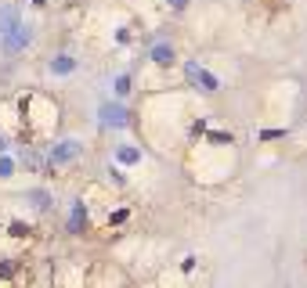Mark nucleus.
Instances as JSON below:
<instances>
[{
    "label": "nucleus",
    "mask_w": 307,
    "mask_h": 288,
    "mask_svg": "<svg viewBox=\"0 0 307 288\" xmlns=\"http://www.w3.org/2000/svg\"><path fill=\"white\" fill-rule=\"evenodd\" d=\"M25 44H29V29H25V25H15L11 33H4V47H8L11 54H15V51H22Z\"/></svg>",
    "instance_id": "obj_2"
},
{
    "label": "nucleus",
    "mask_w": 307,
    "mask_h": 288,
    "mask_svg": "<svg viewBox=\"0 0 307 288\" xmlns=\"http://www.w3.org/2000/svg\"><path fill=\"white\" fill-rule=\"evenodd\" d=\"M152 58H156V65H174V47H156Z\"/></svg>",
    "instance_id": "obj_4"
},
{
    "label": "nucleus",
    "mask_w": 307,
    "mask_h": 288,
    "mask_svg": "<svg viewBox=\"0 0 307 288\" xmlns=\"http://www.w3.org/2000/svg\"><path fill=\"white\" fill-rule=\"evenodd\" d=\"M15 25H22V22H18V11H15V8H0V36L11 33Z\"/></svg>",
    "instance_id": "obj_3"
},
{
    "label": "nucleus",
    "mask_w": 307,
    "mask_h": 288,
    "mask_svg": "<svg viewBox=\"0 0 307 288\" xmlns=\"http://www.w3.org/2000/svg\"><path fill=\"white\" fill-rule=\"evenodd\" d=\"M76 155H80V141H62V144H54L51 148V162H54V166H62V162H69V158H76Z\"/></svg>",
    "instance_id": "obj_1"
},
{
    "label": "nucleus",
    "mask_w": 307,
    "mask_h": 288,
    "mask_svg": "<svg viewBox=\"0 0 307 288\" xmlns=\"http://www.w3.org/2000/svg\"><path fill=\"white\" fill-rule=\"evenodd\" d=\"M0 151H4V137H0Z\"/></svg>",
    "instance_id": "obj_5"
}]
</instances>
